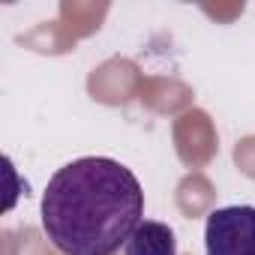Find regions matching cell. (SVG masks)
I'll return each mask as SVG.
<instances>
[{
    "instance_id": "obj_3",
    "label": "cell",
    "mask_w": 255,
    "mask_h": 255,
    "mask_svg": "<svg viewBox=\"0 0 255 255\" xmlns=\"http://www.w3.org/2000/svg\"><path fill=\"white\" fill-rule=\"evenodd\" d=\"M126 255H177V237L165 222L141 219V225L126 240Z\"/></svg>"
},
{
    "instance_id": "obj_1",
    "label": "cell",
    "mask_w": 255,
    "mask_h": 255,
    "mask_svg": "<svg viewBox=\"0 0 255 255\" xmlns=\"http://www.w3.org/2000/svg\"><path fill=\"white\" fill-rule=\"evenodd\" d=\"M144 216L138 177L105 156L54 171L42 195V231L63 255H114Z\"/></svg>"
},
{
    "instance_id": "obj_2",
    "label": "cell",
    "mask_w": 255,
    "mask_h": 255,
    "mask_svg": "<svg viewBox=\"0 0 255 255\" xmlns=\"http://www.w3.org/2000/svg\"><path fill=\"white\" fill-rule=\"evenodd\" d=\"M207 255H255V207H219L204 225Z\"/></svg>"
}]
</instances>
